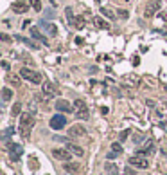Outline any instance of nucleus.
I'll use <instances>...</instances> for the list:
<instances>
[{"label": "nucleus", "mask_w": 167, "mask_h": 175, "mask_svg": "<svg viewBox=\"0 0 167 175\" xmlns=\"http://www.w3.org/2000/svg\"><path fill=\"white\" fill-rule=\"evenodd\" d=\"M126 175H135V170H133V168H130V164L126 166Z\"/></svg>", "instance_id": "473e14b6"}, {"label": "nucleus", "mask_w": 167, "mask_h": 175, "mask_svg": "<svg viewBox=\"0 0 167 175\" xmlns=\"http://www.w3.org/2000/svg\"><path fill=\"white\" fill-rule=\"evenodd\" d=\"M2 99H4V103H7V101H11L13 99V90L11 89H2Z\"/></svg>", "instance_id": "a211bd4d"}, {"label": "nucleus", "mask_w": 167, "mask_h": 175, "mask_svg": "<svg viewBox=\"0 0 167 175\" xmlns=\"http://www.w3.org/2000/svg\"><path fill=\"white\" fill-rule=\"evenodd\" d=\"M31 35H33V38H36V40H40V42H43L45 45H47V38L43 36V35H40V31H38L36 27H33L31 29Z\"/></svg>", "instance_id": "6ab92c4d"}, {"label": "nucleus", "mask_w": 167, "mask_h": 175, "mask_svg": "<svg viewBox=\"0 0 167 175\" xmlns=\"http://www.w3.org/2000/svg\"><path fill=\"white\" fill-rule=\"evenodd\" d=\"M101 15H104L108 20H115V13L111 11L110 7H101Z\"/></svg>", "instance_id": "aec40b11"}, {"label": "nucleus", "mask_w": 167, "mask_h": 175, "mask_svg": "<svg viewBox=\"0 0 167 175\" xmlns=\"http://www.w3.org/2000/svg\"><path fill=\"white\" fill-rule=\"evenodd\" d=\"M7 79H9L11 83H15L16 87H18V85H20V78H16V76H7Z\"/></svg>", "instance_id": "7c9ffc66"}, {"label": "nucleus", "mask_w": 167, "mask_h": 175, "mask_svg": "<svg viewBox=\"0 0 167 175\" xmlns=\"http://www.w3.org/2000/svg\"><path fill=\"white\" fill-rule=\"evenodd\" d=\"M33 125H34V114H31V112L20 114V134H22V137H25V139L29 137Z\"/></svg>", "instance_id": "f257e3e1"}, {"label": "nucleus", "mask_w": 167, "mask_h": 175, "mask_svg": "<svg viewBox=\"0 0 167 175\" xmlns=\"http://www.w3.org/2000/svg\"><path fill=\"white\" fill-rule=\"evenodd\" d=\"M85 134H86V128L81 126V125H74V126L68 128V136L70 137H83Z\"/></svg>", "instance_id": "1a4fd4ad"}, {"label": "nucleus", "mask_w": 167, "mask_h": 175, "mask_svg": "<svg viewBox=\"0 0 167 175\" xmlns=\"http://www.w3.org/2000/svg\"><path fill=\"white\" fill-rule=\"evenodd\" d=\"M97 2H103V0H97Z\"/></svg>", "instance_id": "58836bf2"}, {"label": "nucleus", "mask_w": 167, "mask_h": 175, "mask_svg": "<svg viewBox=\"0 0 167 175\" xmlns=\"http://www.w3.org/2000/svg\"><path fill=\"white\" fill-rule=\"evenodd\" d=\"M31 4H33V7H34L36 11H41V4H40V0H31Z\"/></svg>", "instance_id": "c85d7f7f"}, {"label": "nucleus", "mask_w": 167, "mask_h": 175, "mask_svg": "<svg viewBox=\"0 0 167 175\" xmlns=\"http://www.w3.org/2000/svg\"><path fill=\"white\" fill-rule=\"evenodd\" d=\"M63 168H65V172L72 173V172H77V170H79V164H77V162H65Z\"/></svg>", "instance_id": "f3484780"}, {"label": "nucleus", "mask_w": 167, "mask_h": 175, "mask_svg": "<svg viewBox=\"0 0 167 175\" xmlns=\"http://www.w3.org/2000/svg\"><path fill=\"white\" fill-rule=\"evenodd\" d=\"M20 78L29 81V83H34V85L41 83V74L36 72V71H33V69H29V67H22L20 69Z\"/></svg>", "instance_id": "f03ea898"}, {"label": "nucleus", "mask_w": 167, "mask_h": 175, "mask_svg": "<svg viewBox=\"0 0 167 175\" xmlns=\"http://www.w3.org/2000/svg\"><path fill=\"white\" fill-rule=\"evenodd\" d=\"M67 148H68L72 154H75V155H79V157L85 154V150H83V148H79L77 144H72V143H67Z\"/></svg>", "instance_id": "dca6fc26"}, {"label": "nucleus", "mask_w": 167, "mask_h": 175, "mask_svg": "<svg viewBox=\"0 0 167 175\" xmlns=\"http://www.w3.org/2000/svg\"><path fill=\"white\" fill-rule=\"evenodd\" d=\"M153 152H155V144H153V141H148L146 148H140V150H138V155L146 157V155H149V154H153Z\"/></svg>", "instance_id": "f8f14e48"}, {"label": "nucleus", "mask_w": 167, "mask_h": 175, "mask_svg": "<svg viewBox=\"0 0 167 175\" xmlns=\"http://www.w3.org/2000/svg\"><path fill=\"white\" fill-rule=\"evenodd\" d=\"M128 134H130V130H124V132H120V141H124V139L128 137Z\"/></svg>", "instance_id": "72a5a7b5"}, {"label": "nucleus", "mask_w": 167, "mask_h": 175, "mask_svg": "<svg viewBox=\"0 0 167 175\" xmlns=\"http://www.w3.org/2000/svg\"><path fill=\"white\" fill-rule=\"evenodd\" d=\"M13 11H15L16 15L27 13V11H29V2H15V4H13Z\"/></svg>", "instance_id": "9d476101"}, {"label": "nucleus", "mask_w": 167, "mask_h": 175, "mask_svg": "<svg viewBox=\"0 0 167 175\" xmlns=\"http://www.w3.org/2000/svg\"><path fill=\"white\" fill-rule=\"evenodd\" d=\"M65 13H67L68 22H72V20H74V13H72V9H70V7H67V9H65Z\"/></svg>", "instance_id": "cd10ccee"}, {"label": "nucleus", "mask_w": 167, "mask_h": 175, "mask_svg": "<svg viewBox=\"0 0 167 175\" xmlns=\"http://www.w3.org/2000/svg\"><path fill=\"white\" fill-rule=\"evenodd\" d=\"M52 155L57 159V161H70L72 159V152L68 150V148H54L52 150Z\"/></svg>", "instance_id": "423d86ee"}, {"label": "nucleus", "mask_w": 167, "mask_h": 175, "mask_svg": "<svg viewBox=\"0 0 167 175\" xmlns=\"http://www.w3.org/2000/svg\"><path fill=\"white\" fill-rule=\"evenodd\" d=\"M20 108H22V105H20V103H15V107H13V110H11V114H13V117L20 116Z\"/></svg>", "instance_id": "bb28decb"}, {"label": "nucleus", "mask_w": 167, "mask_h": 175, "mask_svg": "<svg viewBox=\"0 0 167 175\" xmlns=\"http://www.w3.org/2000/svg\"><path fill=\"white\" fill-rule=\"evenodd\" d=\"M16 40H18V42H23V43H27V45H29V47H31V49H38V47H40V45H36V43H34V42H33V40L22 38V36H16Z\"/></svg>", "instance_id": "5701e85b"}, {"label": "nucleus", "mask_w": 167, "mask_h": 175, "mask_svg": "<svg viewBox=\"0 0 167 175\" xmlns=\"http://www.w3.org/2000/svg\"><path fill=\"white\" fill-rule=\"evenodd\" d=\"M75 117H79V119H88V117H90V112H88V108H81V110H75Z\"/></svg>", "instance_id": "412c9836"}, {"label": "nucleus", "mask_w": 167, "mask_h": 175, "mask_svg": "<svg viewBox=\"0 0 167 175\" xmlns=\"http://www.w3.org/2000/svg\"><path fill=\"white\" fill-rule=\"evenodd\" d=\"M2 40H4V42H9V40H11V38H9L7 35H2Z\"/></svg>", "instance_id": "e433bc0d"}, {"label": "nucleus", "mask_w": 167, "mask_h": 175, "mask_svg": "<svg viewBox=\"0 0 167 175\" xmlns=\"http://www.w3.org/2000/svg\"><path fill=\"white\" fill-rule=\"evenodd\" d=\"M43 15H45V18H49V20L56 18V13L52 11V9H43Z\"/></svg>", "instance_id": "a878e982"}, {"label": "nucleus", "mask_w": 167, "mask_h": 175, "mask_svg": "<svg viewBox=\"0 0 167 175\" xmlns=\"http://www.w3.org/2000/svg\"><path fill=\"white\" fill-rule=\"evenodd\" d=\"M162 7V0H149L148 4L144 5V16L146 18H153Z\"/></svg>", "instance_id": "7ed1b4c3"}, {"label": "nucleus", "mask_w": 167, "mask_h": 175, "mask_svg": "<svg viewBox=\"0 0 167 175\" xmlns=\"http://www.w3.org/2000/svg\"><path fill=\"white\" fill-rule=\"evenodd\" d=\"M40 27H41L43 31H47V35H49V36H56V35H57V27L52 25V24H47V22H43V20H41V22H40Z\"/></svg>", "instance_id": "9b49d317"}, {"label": "nucleus", "mask_w": 167, "mask_h": 175, "mask_svg": "<svg viewBox=\"0 0 167 175\" xmlns=\"http://www.w3.org/2000/svg\"><path fill=\"white\" fill-rule=\"evenodd\" d=\"M111 152H115L117 155H120V154H122V146H120L119 143H113V144H111Z\"/></svg>", "instance_id": "393cba45"}, {"label": "nucleus", "mask_w": 167, "mask_h": 175, "mask_svg": "<svg viewBox=\"0 0 167 175\" xmlns=\"http://www.w3.org/2000/svg\"><path fill=\"white\" fill-rule=\"evenodd\" d=\"M54 141H59V143H67V139H65V137H57V136L54 137Z\"/></svg>", "instance_id": "c9c22d12"}, {"label": "nucleus", "mask_w": 167, "mask_h": 175, "mask_svg": "<svg viewBox=\"0 0 167 175\" xmlns=\"http://www.w3.org/2000/svg\"><path fill=\"white\" fill-rule=\"evenodd\" d=\"M70 24L74 25L75 29H83V27H85V24H86V20H85V16H74V20H72Z\"/></svg>", "instance_id": "2eb2a0df"}, {"label": "nucleus", "mask_w": 167, "mask_h": 175, "mask_svg": "<svg viewBox=\"0 0 167 175\" xmlns=\"http://www.w3.org/2000/svg\"><path fill=\"white\" fill-rule=\"evenodd\" d=\"M104 172H106V175H117L119 173V168H117V164H113V162H106V164H104Z\"/></svg>", "instance_id": "4468645a"}, {"label": "nucleus", "mask_w": 167, "mask_h": 175, "mask_svg": "<svg viewBox=\"0 0 167 175\" xmlns=\"http://www.w3.org/2000/svg\"><path fill=\"white\" fill-rule=\"evenodd\" d=\"M120 2H130V0H120Z\"/></svg>", "instance_id": "4c0bfd02"}, {"label": "nucleus", "mask_w": 167, "mask_h": 175, "mask_svg": "<svg viewBox=\"0 0 167 175\" xmlns=\"http://www.w3.org/2000/svg\"><path fill=\"white\" fill-rule=\"evenodd\" d=\"M9 150H11V157L15 159V161H18V157L22 155V146L20 144H9Z\"/></svg>", "instance_id": "ddd939ff"}, {"label": "nucleus", "mask_w": 167, "mask_h": 175, "mask_svg": "<svg viewBox=\"0 0 167 175\" xmlns=\"http://www.w3.org/2000/svg\"><path fill=\"white\" fill-rule=\"evenodd\" d=\"M29 112H31V114H34V112H36V107H34V103H29Z\"/></svg>", "instance_id": "f704fd0d"}, {"label": "nucleus", "mask_w": 167, "mask_h": 175, "mask_svg": "<svg viewBox=\"0 0 167 175\" xmlns=\"http://www.w3.org/2000/svg\"><path fill=\"white\" fill-rule=\"evenodd\" d=\"M56 110L57 112H63V114H70L74 110V107L67 101V99H57L56 101Z\"/></svg>", "instance_id": "0eeeda50"}, {"label": "nucleus", "mask_w": 167, "mask_h": 175, "mask_svg": "<svg viewBox=\"0 0 167 175\" xmlns=\"http://www.w3.org/2000/svg\"><path fill=\"white\" fill-rule=\"evenodd\" d=\"M13 134H15V128L11 126V128H7V130L4 132V137H9V136H13Z\"/></svg>", "instance_id": "2f4dec72"}, {"label": "nucleus", "mask_w": 167, "mask_h": 175, "mask_svg": "<svg viewBox=\"0 0 167 175\" xmlns=\"http://www.w3.org/2000/svg\"><path fill=\"white\" fill-rule=\"evenodd\" d=\"M49 125H50L52 130H61V128L67 126V117L63 116V112H57V114H54V116L50 117Z\"/></svg>", "instance_id": "20e7f679"}, {"label": "nucleus", "mask_w": 167, "mask_h": 175, "mask_svg": "<svg viewBox=\"0 0 167 175\" xmlns=\"http://www.w3.org/2000/svg\"><path fill=\"white\" fill-rule=\"evenodd\" d=\"M130 166H135V168H148L149 162L144 159L142 155H137V157H130Z\"/></svg>", "instance_id": "6e6552de"}, {"label": "nucleus", "mask_w": 167, "mask_h": 175, "mask_svg": "<svg viewBox=\"0 0 167 175\" xmlns=\"http://www.w3.org/2000/svg\"><path fill=\"white\" fill-rule=\"evenodd\" d=\"M74 108L75 110H81V108H86V103L83 99H75L74 101Z\"/></svg>", "instance_id": "b1692460"}, {"label": "nucleus", "mask_w": 167, "mask_h": 175, "mask_svg": "<svg viewBox=\"0 0 167 175\" xmlns=\"http://www.w3.org/2000/svg\"><path fill=\"white\" fill-rule=\"evenodd\" d=\"M95 25H97L99 29H106V31L110 29V24H108V22H104L103 18H95Z\"/></svg>", "instance_id": "4be33fe9"}, {"label": "nucleus", "mask_w": 167, "mask_h": 175, "mask_svg": "<svg viewBox=\"0 0 167 175\" xmlns=\"http://www.w3.org/2000/svg\"><path fill=\"white\" fill-rule=\"evenodd\" d=\"M117 13H119V16H120L122 20H126V18H128V11H126V9H119Z\"/></svg>", "instance_id": "c756f323"}, {"label": "nucleus", "mask_w": 167, "mask_h": 175, "mask_svg": "<svg viewBox=\"0 0 167 175\" xmlns=\"http://www.w3.org/2000/svg\"><path fill=\"white\" fill-rule=\"evenodd\" d=\"M41 89H43V94H47L49 97H56V96H59V94H61V92H59V89L56 87L52 81H43Z\"/></svg>", "instance_id": "39448f33"}]
</instances>
